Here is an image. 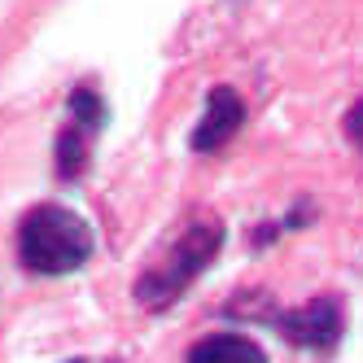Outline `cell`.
<instances>
[{"mask_svg":"<svg viewBox=\"0 0 363 363\" xmlns=\"http://www.w3.org/2000/svg\"><path fill=\"white\" fill-rule=\"evenodd\" d=\"M92 228L57 201L31 206L18 223V258L35 276H70L92 258Z\"/></svg>","mask_w":363,"mask_h":363,"instance_id":"cell-1","label":"cell"},{"mask_svg":"<svg viewBox=\"0 0 363 363\" xmlns=\"http://www.w3.org/2000/svg\"><path fill=\"white\" fill-rule=\"evenodd\" d=\"M223 245V223L211 215H197L184 232L175 237V245L136 280V302L149 311H167L189 284L215 263V254Z\"/></svg>","mask_w":363,"mask_h":363,"instance_id":"cell-2","label":"cell"},{"mask_svg":"<svg viewBox=\"0 0 363 363\" xmlns=\"http://www.w3.org/2000/svg\"><path fill=\"white\" fill-rule=\"evenodd\" d=\"M276 328L289 337L294 346L333 350L337 337H342V302L337 298H311L306 306L289 311V315H276Z\"/></svg>","mask_w":363,"mask_h":363,"instance_id":"cell-3","label":"cell"},{"mask_svg":"<svg viewBox=\"0 0 363 363\" xmlns=\"http://www.w3.org/2000/svg\"><path fill=\"white\" fill-rule=\"evenodd\" d=\"M241 123H245V101H241V92L228 88V84L211 88V96H206V114H201L197 132H193V149L197 153L223 149L232 136L241 132Z\"/></svg>","mask_w":363,"mask_h":363,"instance_id":"cell-4","label":"cell"},{"mask_svg":"<svg viewBox=\"0 0 363 363\" xmlns=\"http://www.w3.org/2000/svg\"><path fill=\"white\" fill-rule=\"evenodd\" d=\"M184 363H267V354L245 333H211L189 350Z\"/></svg>","mask_w":363,"mask_h":363,"instance_id":"cell-5","label":"cell"},{"mask_svg":"<svg viewBox=\"0 0 363 363\" xmlns=\"http://www.w3.org/2000/svg\"><path fill=\"white\" fill-rule=\"evenodd\" d=\"M101 132L96 123H84L70 114V127L57 136V175L62 179H79L84 167H88V149H92V136Z\"/></svg>","mask_w":363,"mask_h":363,"instance_id":"cell-6","label":"cell"},{"mask_svg":"<svg viewBox=\"0 0 363 363\" xmlns=\"http://www.w3.org/2000/svg\"><path fill=\"white\" fill-rule=\"evenodd\" d=\"M346 136L363 149V96L354 101V106H350V114H346Z\"/></svg>","mask_w":363,"mask_h":363,"instance_id":"cell-7","label":"cell"}]
</instances>
